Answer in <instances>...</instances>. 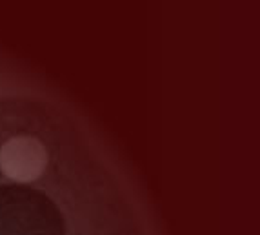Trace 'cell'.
Segmentation results:
<instances>
[{
	"mask_svg": "<svg viewBox=\"0 0 260 235\" xmlns=\"http://www.w3.org/2000/svg\"><path fill=\"white\" fill-rule=\"evenodd\" d=\"M48 161L44 146L33 137H15L9 139L0 150V168L8 177L29 183L44 171Z\"/></svg>",
	"mask_w": 260,
	"mask_h": 235,
	"instance_id": "cell-1",
	"label": "cell"
}]
</instances>
